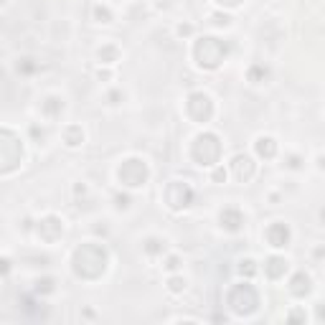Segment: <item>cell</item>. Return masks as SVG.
I'll return each mask as SVG.
<instances>
[{
    "label": "cell",
    "mask_w": 325,
    "mask_h": 325,
    "mask_svg": "<svg viewBox=\"0 0 325 325\" xmlns=\"http://www.w3.org/2000/svg\"><path fill=\"white\" fill-rule=\"evenodd\" d=\"M94 18L97 23H112V13L107 5H94Z\"/></svg>",
    "instance_id": "obj_1"
},
{
    "label": "cell",
    "mask_w": 325,
    "mask_h": 325,
    "mask_svg": "<svg viewBox=\"0 0 325 325\" xmlns=\"http://www.w3.org/2000/svg\"><path fill=\"white\" fill-rule=\"evenodd\" d=\"M175 33H178V36H183V33H193V26H183L181 23V26L175 28Z\"/></svg>",
    "instance_id": "obj_2"
}]
</instances>
